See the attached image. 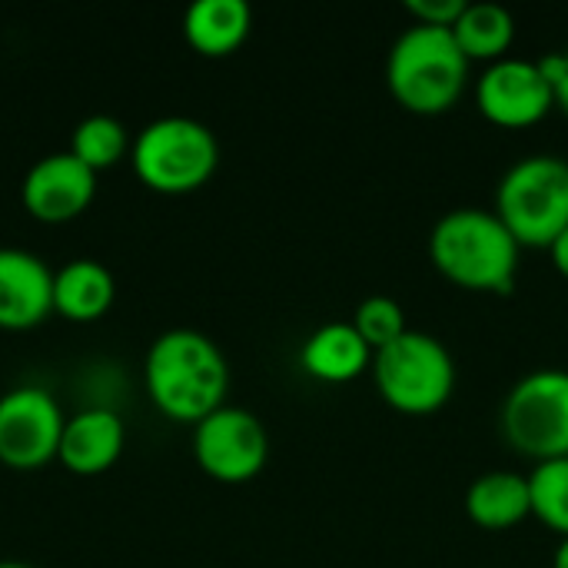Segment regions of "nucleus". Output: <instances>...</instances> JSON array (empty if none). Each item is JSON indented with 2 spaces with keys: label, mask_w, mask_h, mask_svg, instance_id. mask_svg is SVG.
Segmentation results:
<instances>
[{
  "label": "nucleus",
  "mask_w": 568,
  "mask_h": 568,
  "mask_svg": "<svg viewBox=\"0 0 568 568\" xmlns=\"http://www.w3.org/2000/svg\"><path fill=\"white\" fill-rule=\"evenodd\" d=\"M0 568H30V566H23V562H0Z\"/></svg>",
  "instance_id": "nucleus-26"
},
{
  "label": "nucleus",
  "mask_w": 568,
  "mask_h": 568,
  "mask_svg": "<svg viewBox=\"0 0 568 568\" xmlns=\"http://www.w3.org/2000/svg\"><path fill=\"white\" fill-rule=\"evenodd\" d=\"M529 496H532V516L559 532V539H568V456L536 463L529 473Z\"/></svg>",
  "instance_id": "nucleus-20"
},
{
  "label": "nucleus",
  "mask_w": 568,
  "mask_h": 568,
  "mask_svg": "<svg viewBox=\"0 0 568 568\" xmlns=\"http://www.w3.org/2000/svg\"><path fill=\"white\" fill-rule=\"evenodd\" d=\"M53 313L50 266L13 246H0V329L27 333Z\"/></svg>",
  "instance_id": "nucleus-12"
},
{
  "label": "nucleus",
  "mask_w": 568,
  "mask_h": 568,
  "mask_svg": "<svg viewBox=\"0 0 568 568\" xmlns=\"http://www.w3.org/2000/svg\"><path fill=\"white\" fill-rule=\"evenodd\" d=\"M496 216L519 246L549 250L568 230V160L552 153L516 160L499 180Z\"/></svg>",
  "instance_id": "nucleus-5"
},
{
  "label": "nucleus",
  "mask_w": 568,
  "mask_h": 568,
  "mask_svg": "<svg viewBox=\"0 0 568 568\" xmlns=\"http://www.w3.org/2000/svg\"><path fill=\"white\" fill-rule=\"evenodd\" d=\"M300 366L316 383L343 386L369 373L373 349L366 346V339L356 333L349 320H336V323H323L306 336L300 349Z\"/></svg>",
  "instance_id": "nucleus-14"
},
{
  "label": "nucleus",
  "mask_w": 568,
  "mask_h": 568,
  "mask_svg": "<svg viewBox=\"0 0 568 568\" xmlns=\"http://www.w3.org/2000/svg\"><path fill=\"white\" fill-rule=\"evenodd\" d=\"M349 323L356 326V333L366 339V346L373 353L383 349V346H389V343H396L403 333H409L406 310L393 296H383V293L379 296H366L356 306V313H353Z\"/></svg>",
  "instance_id": "nucleus-21"
},
{
  "label": "nucleus",
  "mask_w": 568,
  "mask_h": 568,
  "mask_svg": "<svg viewBox=\"0 0 568 568\" xmlns=\"http://www.w3.org/2000/svg\"><path fill=\"white\" fill-rule=\"evenodd\" d=\"M123 446H126L123 419L106 406H90L63 423L57 463L73 476H100L116 466Z\"/></svg>",
  "instance_id": "nucleus-13"
},
{
  "label": "nucleus",
  "mask_w": 568,
  "mask_h": 568,
  "mask_svg": "<svg viewBox=\"0 0 568 568\" xmlns=\"http://www.w3.org/2000/svg\"><path fill=\"white\" fill-rule=\"evenodd\" d=\"M549 256H552V266H556V273L568 280V230L549 246Z\"/></svg>",
  "instance_id": "nucleus-24"
},
{
  "label": "nucleus",
  "mask_w": 568,
  "mask_h": 568,
  "mask_svg": "<svg viewBox=\"0 0 568 568\" xmlns=\"http://www.w3.org/2000/svg\"><path fill=\"white\" fill-rule=\"evenodd\" d=\"M193 459L210 479L243 486L263 473L270 459V436L250 409L220 406L193 426Z\"/></svg>",
  "instance_id": "nucleus-8"
},
{
  "label": "nucleus",
  "mask_w": 568,
  "mask_h": 568,
  "mask_svg": "<svg viewBox=\"0 0 568 568\" xmlns=\"http://www.w3.org/2000/svg\"><path fill=\"white\" fill-rule=\"evenodd\" d=\"M406 13L423 23V27H443V30H453L456 20L463 17V10L469 7L466 0H406L403 3Z\"/></svg>",
  "instance_id": "nucleus-22"
},
{
  "label": "nucleus",
  "mask_w": 568,
  "mask_h": 568,
  "mask_svg": "<svg viewBox=\"0 0 568 568\" xmlns=\"http://www.w3.org/2000/svg\"><path fill=\"white\" fill-rule=\"evenodd\" d=\"M369 373L383 403L403 416H433L456 393L453 353L423 329H409L376 349Z\"/></svg>",
  "instance_id": "nucleus-6"
},
{
  "label": "nucleus",
  "mask_w": 568,
  "mask_h": 568,
  "mask_svg": "<svg viewBox=\"0 0 568 568\" xmlns=\"http://www.w3.org/2000/svg\"><path fill=\"white\" fill-rule=\"evenodd\" d=\"M136 180L163 196H186L206 186L220 166L213 130L193 116H160L130 143Z\"/></svg>",
  "instance_id": "nucleus-4"
},
{
  "label": "nucleus",
  "mask_w": 568,
  "mask_h": 568,
  "mask_svg": "<svg viewBox=\"0 0 568 568\" xmlns=\"http://www.w3.org/2000/svg\"><path fill=\"white\" fill-rule=\"evenodd\" d=\"M67 416L40 386H17L0 396V463L17 473L43 469L60 453Z\"/></svg>",
  "instance_id": "nucleus-9"
},
{
  "label": "nucleus",
  "mask_w": 568,
  "mask_h": 568,
  "mask_svg": "<svg viewBox=\"0 0 568 568\" xmlns=\"http://www.w3.org/2000/svg\"><path fill=\"white\" fill-rule=\"evenodd\" d=\"M453 37L469 63H496L509 57V47L516 40V17L503 3H469L456 20Z\"/></svg>",
  "instance_id": "nucleus-18"
},
{
  "label": "nucleus",
  "mask_w": 568,
  "mask_h": 568,
  "mask_svg": "<svg viewBox=\"0 0 568 568\" xmlns=\"http://www.w3.org/2000/svg\"><path fill=\"white\" fill-rule=\"evenodd\" d=\"M466 516L486 532H509L532 516L529 476L493 469L473 479L466 489Z\"/></svg>",
  "instance_id": "nucleus-15"
},
{
  "label": "nucleus",
  "mask_w": 568,
  "mask_h": 568,
  "mask_svg": "<svg viewBox=\"0 0 568 568\" xmlns=\"http://www.w3.org/2000/svg\"><path fill=\"white\" fill-rule=\"evenodd\" d=\"M519 253L523 246L496 210H449L429 233V260L436 273L469 293L509 296L519 276Z\"/></svg>",
  "instance_id": "nucleus-2"
},
{
  "label": "nucleus",
  "mask_w": 568,
  "mask_h": 568,
  "mask_svg": "<svg viewBox=\"0 0 568 568\" xmlns=\"http://www.w3.org/2000/svg\"><path fill=\"white\" fill-rule=\"evenodd\" d=\"M70 153L93 173L113 170L130 153V133H126V126L120 120H113L106 113H97V116H87V120H80L73 126Z\"/></svg>",
  "instance_id": "nucleus-19"
},
{
  "label": "nucleus",
  "mask_w": 568,
  "mask_h": 568,
  "mask_svg": "<svg viewBox=\"0 0 568 568\" xmlns=\"http://www.w3.org/2000/svg\"><path fill=\"white\" fill-rule=\"evenodd\" d=\"M253 30V10L246 0H196L183 13L186 43L210 60L236 53Z\"/></svg>",
  "instance_id": "nucleus-16"
},
{
  "label": "nucleus",
  "mask_w": 568,
  "mask_h": 568,
  "mask_svg": "<svg viewBox=\"0 0 568 568\" xmlns=\"http://www.w3.org/2000/svg\"><path fill=\"white\" fill-rule=\"evenodd\" d=\"M469 83V60L453 30L413 23L386 57V87L393 100L416 116L449 113Z\"/></svg>",
  "instance_id": "nucleus-3"
},
{
  "label": "nucleus",
  "mask_w": 568,
  "mask_h": 568,
  "mask_svg": "<svg viewBox=\"0 0 568 568\" xmlns=\"http://www.w3.org/2000/svg\"><path fill=\"white\" fill-rule=\"evenodd\" d=\"M549 87H552V97H556V106L568 113V50H556V53H546L539 60Z\"/></svg>",
  "instance_id": "nucleus-23"
},
{
  "label": "nucleus",
  "mask_w": 568,
  "mask_h": 568,
  "mask_svg": "<svg viewBox=\"0 0 568 568\" xmlns=\"http://www.w3.org/2000/svg\"><path fill=\"white\" fill-rule=\"evenodd\" d=\"M116 300L113 273L97 260H70L53 273V313L67 323H97Z\"/></svg>",
  "instance_id": "nucleus-17"
},
{
  "label": "nucleus",
  "mask_w": 568,
  "mask_h": 568,
  "mask_svg": "<svg viewBox=\"0 0 568 568\" xmlns=\"http://www.w3.org/2000/svg\"><path fill=\"white\" fill-rule=\"evenodd\" d=\"M93 196H97V173L87 170L70 150L40 156L20 183L23 210L50 226L83 216Z\"/></svg>",
  "instance_id": "nucleus-11"
},
{
  "label": "nucleus",
  "mask_w": 568,
  "mask_h": 568,
  "mask_svg": "<svg viewBox=\"0 0 568 568\" xmlns=\"http://www.w3.org/2000/svg\"><path fill=\"white\" fill-rule=\"evenodd\" d=\"M556 106L539 60L506 57L489 63L476 80V110L503 130L536 126Z\"/></svg>",
  "instance_id": "nucleus-10"
},
{
  "label": "nucleus",
  "mask_w": 568,
  "mask_h": 568,
  "mask_svg": "<svg viewBox=\"0 0 568 568\" xmlns=\"http://www.w3.org/2000/svg\"><path fill=\"white\" fill-rule=\"evenodd\" d=\"M143 386L153 409L173 423L196 426L230 393V366L223 349L196 329H170L156 336L143 359Z\"/></svg>",
  "instance_id": "nucleus-1"
},
{
  "label": "nucleus",
  "mask_w": 568,
  "mask_h": 568,
  "mask_svg": "<svg viewBox=\"0 0 568 568\" xmlns=\"http://www.w3.org/2000/svg\"><path fill=\"white\" fill-rule=\"evenodd\" d=\"M552 568H568V539H559L556 556H552Z\"/></svg>",
  "instance_id": "nucleus-25"
},
{
  "label": "nucleus",
  "mask_w": 568,
  "mask_h": 568,
  "mask_svg": "<svg viewBox=\"0 0 568 568\" xmlns=\"http://www.w3.org/2000/svg\"><path fill=\"white\" fill-rule=\"evenodd\" d=\"M506 443L526 459L549 463L568 456V369L526 373L503 403Z\"/></svg>",
  "instance_id": "nucleus-7"
}]
</instances>
